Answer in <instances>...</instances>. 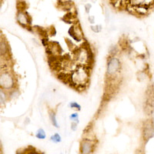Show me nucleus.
Segmentation results:
<instances>
[{
	"mask_svg": "<svg viewBox=\"0 0 154 154\" xmlns=\"http://www.w3.org/2000/svg\"><path fill=\"white\" fill-rule=\"evenodd\" d=\"M91 2H92V3H96V2H97V0H91Z\"/></svg>",
	"mask_w": 154,
	"mask_h": 154,
	"instance_id": "nucleus-21",
	"label": "nucleus"
},
{
	"mask_svg": "<svg viewBox=\"0 0 154 154\" xmlns=\"http://www.w3.org/2000/svg\"><path fill=\"white\" fill-rule=\"evenodd\" d=\"M88 19H89V23H94V22H95V17H94V16H89Z\"/></svg>",
	"mask_w": 154,
	"mask_h": 154,
	"instance_id": "nucleus-20",
	"label": "nucleus"
},
{
	"mask_svg": "<svg viewBox=\"0 0 154 154\" xmlns=\"http://www.w3.org/2000/svg\"><path fill=\"white\" fill-rule=\"evenodd\" d=\"M0 49H1V56H5L6 55H8V51H9V46H8L7 43L4 39H1V42H0Z\"/></svg>",
	"mask_w": 154,
	"mask_h": 154,
	"instance_id": "nucleus-6",
	"label": "nucleus"
},
{
	"mask_svg": "<svg viewBox=\"0 0 154 154\" xmlns=\"http://www.w3.org/2000/svg\"><path fill=\"white\" fill-rule=\"evenodd\" d=\"M86 1H87V0H81V2H86Z\"/></svg>",
	"mask_w": 154,
	"mask_h": 154,
	"instance_id": "nucleus-22",
	"label": "nucleus"
},
{
	"mask_svg": "<svg viewBox=\"0 0 154 154\" xmlns=\"http://www.w3.org/2000/svg\"><path fill=\"white\" fill-rule=\"evenodd\" d=\"M93 146L94 145L92 141L85 139L81 143V151L83 153H90L93 150Z\"/></svg>",
	"mask_w": 154,
	"mask_h": 154,
	"instance_id": "nucleus-4",
	"label": "nucleus"
},
{
	"mask_svg": "<svg viewBox=\"0 0 154 154\" xmlns=\"http://www.w3.org/2000/svg\"><path fill=\"white\" fill-rule=\"evenodd\" d=\"M50 140L52 141L55 143H58V142H61V137L59 133H55L50 137Z\"/></svg>",
	"mask_w": 154,
	"mask_h": 154,
	"instance_id": "nucleus-11",
	"label": "nucleus"
},
{
	"mask_svg": "<svg viewBox=\"0 0 154 154\" xmlns=\"http://www.w3.org/2000/svg\"><path fill=\"white\" fill-rule=\"evenodd\" d=\"M17 21L23 28L29 31L33 30V28H31L32 18L26 11H19L17 14Z\"/></svg>",
	"mask_w": 154,
	"mask_h": 154,
	"instance_id": "nucleus-1",
	"label": "nucleus"
},
{
	"mask_svg": "<svg viewBox=\"0 0 154 154\" xmlns=\"http://www.w3.org/2000/svg\"><path fill=\"white\" fill-rule=\"evenodd\" d=\"M78 118H79V115H78L77 113H73L70 116V119L74 122H77V123H79V121H78Z\"/></svg>",
	"mask_w": 154,
	"mask_h": 154,
	"instance_id": "nucleus-15",
	"label": "nucleus"
},
{
	"mask_svg": "<svg viewBox=\"0 0 154 154\" xmlns=\"http://www.w3.org/2000/svg\"><path fill=\"white\" fill-rule=\"evenodd\" d=\"M77 123H76V122H74V121H73V123H72V124H71V129H72V130H73V131L76 130Z\"/></svg>",
	"mask_w": 154,
	"mask_h": 154,
	"instance_id": "nucleus-18",
	"label": "nucleus"
},
{
	"mask_svg": "<svg viewBox=\"0 0 154 154\" xmlns=\"http://www.w3.org/2000/svg\"><path fill=\"white\" fill-rule=\"evenodd\" d=\"M5 98H6V96H5V94H4L2 89H1V104H2V103L5 102Z\"/></svg>",
	"mask_w": 154,
	"mask_h": 154,
	"instance_id": "nucleus-17",
	"label": "nucleus"
},
{
	"mask_svg": "<svg viewBox=\"0 0 154 154\" xmlns=\"http://www.w3.org/2000/svg\"><path fill=\"white\" fill-rule=\"evenodd\" d=\"M36 137L38 139H44L46 137V133H45V131L43 130V129H38V131H37Z\"/></svg>",
	"mask_w": 154,
	"mask_h": 154,
	"instance_id": "nucleus-12",
	"label": "nucleus"
},
{
	"mask_svg": "<svg viewBox=\"0 0 154 154\" xmlns=\"http://www.w3.org/2000/svg\"><path fill=\"white\" fill-rule=\"evenodd\" d=\"M120 69V61L117 58L110 59L107 64V74L109 76H114L119 72Z\"/></svg>",
	"mask_w": 154,
	"mask_h": 154,
	"instance_id": "nucleus-2",
	"label": "nucleus"
},
{
	"mask_svg": "<svg viewBox=\"0 0 154 154\" xmlns=\"http://www.w3.org/2000/svg\"><path fill=\"white\" fill-rule=\"evenodd\" d=\"M69 36L72 37V38H74V39H75L76 41H77V42H79V41H80V39H79V38L76 36V35L74 25H73V26H72L71 28L69 29Z\"/></svg>",
	"mask_w": 154,
	"mask_h": 154,
	"instance_id": "nucleus-9",
	"label": "nucleus"
},
{
	"mask_svg": "<svg viewBox=\"0 0 154 154\" xmlns=\"http://www.w3.org/2000/svg\"><path fill=\"white\" fill-rule=\"evenodd\" d=\"M33 29H35L36 32L39 36H41L42 38H46V37H47V35H48L49 33L46 31V29H43L42 27L36 25V26L33 27Z\"/></svg>",
	"mask_w": 154,
	"mask_h": 154,
	"instance_id": "nucleus-7",
	"label": "nucleus"
},
{
	"mask_svg": "<svg viewBox=\"0 0 154 154\" xmlns=\"http://www.w3.org/2000/svg\"><path fill=\"white\" fill-rule=\"evenodd\" d=\"M146 0H128L129 5L133 7L135 6H141V5H144Z\"/></svg>",
	"mask_w": 154,
	"mask_h": 154,
	"instance_id": "nucleus-8",
	"label": "nucleus"
},
{
	"mask_svg": "<svg viewBox=\"0 0 154 154\" xmlns=\"http://www.w3.org/2000/svg\"><path fill=\"white\" fill-rule=\"evenodd\" d=\"M19 1H23V0H19Z\"/></svg>",
	"mask_w": 154,
	"mask_h": 154,
	"instance_id": "nucleus-23",
	"label": "nucleus"
},
{
	"mask_svg": "<svg viewBox=\"0 0 154 154\" xmlns=\"http://www.w3.org/2000/svg\"><path fill=\"white\" fill-rule=\"evenodd\" d=\"M91 8H92V5H91L90 3L85 4V10H86V13L89 12Z\"/></svg>",
	"mask_w": 154,
	"mask_h": 154,
	"instance_id": "nucleus-16",
	"label": "nucleus"
},
{
	"mask_svg": "<svg viewBox=\"0 0 154 154\" xmlns=\"http://www.w3.org/2000/svg\"><path fill=\"white\" fill-rule=\"evenodd\" d=\"M69 106H70V107L71 108H73V109H75V110H81V106L76 102H72Z\"/></svg>",
	"mask_w": 154,
	"mask_h": 154,
	"instance_id": "nucleus-14",
	"label": "nucleus"
},
{
	"mask_svg": "<svg viewBox=\"0 0 154 154\" xmlns=\"http://www.w3.org/2000/svg\"><path fill=\"white\" fill-rule=\"evenodd\" d=\"M50 35L52 36H56V30L55 29V28H54L53 26L51 27V29H50Z\"/></svg>",
	"mask_w": 154,
	"mask_h": 154,
	"instance_id": "nucleus-19",
	"label": "nucleus"
},
{
	"mask_svg": "<svg viewBox=\"0 0 154 154\" xmlns=\"http://www.w3.org/2000/svg\"><path fill=\"white\" fill-rule=\"evenodd\" d=\"M153 135L154 130L153 125H151V123L146 124L144 128V136L146 137V139H148L150 137H153Z\"/></svg>",
	"mask_w": 154,
	"mask_h": 154,
	"instance_id": "nucleus-5",
	"label": "nucleus"
},
{
	"mask_svg": "<svg viewBox=\"0 0 154 154\" xmlns=\"http://www.w3.org/2000/svg\"><path fill=\"white\" fill-rule=\"evenodd\" d=\"M1 87L4 89H11L14 86L13 76L9 72H4L1 74L0 78Z\"/></svg>",
	"mask_w": 154,
	"mask_h": 154,
	"instance_id": "nucleus-3",
	"label": "nucleus"
},
{
	"mask_svg": "<svg viewBox=\"0 0 154 154\" xmlns=\"http://www.w3.org/2000/svg\"><path fill=\"white\" fill-rule=\"evenodd\" d=\"M91 29H92L94 33H100V32L102 31V26L100 25H92V26H91Z\"/></svg>",
	"mask_w": 154,
	"mask_h": 154,
	"instance_id": "nucleus-13",
	"label": "nucleus"
},
{
	"mask_svg": "<svg viewBox=\"0 0 154 154\" xmlns=\"http://www.w3.org/2000/svg\"><path fill=\"white\" fill-rule=\"evenodd\" d=\"M49 116H50V119H51V122H52V125L56 127V128H58V127H59V126H58L57 120H56V114L54 113L53 112H51V113H50V114H49Z\"/></svg>",
	"mask_w": 154,
	"mask_h": 154,
	"instance_id": "nucleus-10",
	"label": "nucleus"
}]
</instances>
